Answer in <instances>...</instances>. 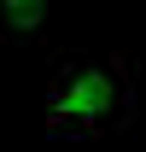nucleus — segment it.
Here are the masks:
<instances>
[{
	"mask_svg": "<svg viewBox=\"0 0 146 152\" xmlns=\"http://www.w3.org/2000/svg\"><path fill=\"white\" fill-rule=\"evenodd\" d=\"M123 111V70L117 64H76L53 82L47 129H105Z\"/></svg>",
	"mask_w": 146,
	"mask_h": 152,
	"instance_id": "1",
	"label": "nucleus"
},
{
	"mask_svg": "<svg viewBox=\"0 0 146 152\" xmlns=\"http://www.w3.org/2000/svg\"><path fill=\"white\" fill-rule=\"evenodd\" d=\"M6 23L12 29H41L47 23V6L41 0H6Z\"/></svg>",
	"mask_w": 146,
	"mask_h": 152,
	"instance_id": "2",
	"label": "nucleus"
}]
</instances>
